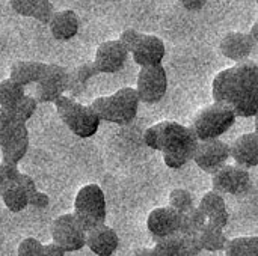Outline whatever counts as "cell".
<instances>
[{"mask_svg":"<svg viewBox=\"0 0 258 256\" xmlns=\"http://www.w3.org/2000/svg\"><path fill=\"white\" fill-rule=\"evenodd\" d=\"M38 104H39V103L36 101L35 97H32V95H24L23 100L18 103L15 112H17V115H18L21 119H24V121L27 122V121L32 119V116L35 115V112H36V109H38Z\"/></svg>","mask_w":258,"mask_h":256,"instance_id":"obj_31","label":"cell"},{"mask_svg":"<svg viewBox=\"0 0 258 256\" xmlns=\"http://www.w3.org/2000/svg\"><path fill=\"white\" fill-rule=\"evenodd\" d=\"M181 235V234H180ZM183 241V255L184 256H198L203 252L201 243H200V235H181Z\"/></svg>","mask_w":258,"mask_h":256,"instance_id":"obj_35","label":"cell"},{"mask_svg":"<svg viewBox=\"0 0 258 256\" xmlns=\"http://www.w3.org/2000/svg\"><path fill=\"white\" fill-rule=\"evenodd\" d=\"M150 250L148 247H139V249H135L133 250V255L132 256H150Z\"/></svg>","mask_w":258,"mask_h":256,"instance_id":"obj_42","label":"cell"},{"mask_svg":"<svg viewBox=\"0 0 258 256\" xmlns=\"http://www.w3.org/2000/svg\"><path fill=\"white\" fill-rule=\"evenodd\" d=\"M44 62H35V60H18L11 65L9 69V78L21 86L36 84L45 69Z\"/></svg>","mask_w":258,"mask_h":256,"instance_id":"obj_21","label":"cell"},{"mask_svg":"<svg viewBox=\"0 0 258 256\" xmlns=\"http://www.w3.org/2000/svg\"><path fill=\"white\" fill-rule=\"evenodd\" d=\"M257 44L251 39L248 33L243 32H228L219 42V51L230 60L236 63L248 60Z\"/></svg>","mask_w":258,"mask_h":256,"instance_id":"obj_16","label":"cell"},{"mask_svg":"<svg viewBox=\"0 0 258 256\" xmlns=\"http://www.w3.org/2000/svg\"><path fill=\"white\" fill-rule=\"evenodd\" d=\"M127 57H128V53L119 44V41L110 39L98 45L95 51L94 65L98 74H115L124 68Z\"/></svg>","mask_w":258,"mask_h":256,"instance_id":"obj_13","label":"cell"},{"mask_svg":"<svg viewBox=\"0 0 258 256\" xmlns=\"http://www.w3.org/2000/svg\"><path fill=\"white\" fill-rule=\"evenodd\" d=\"M29 205L36 208V210H45L50 205V198L44 192L36 190V192L29 195Z\"/></svg>","mask_w":258,"mask_h":256,"instance_id":"obj_37","label":"cell"},{"mask_svg":"<svg viewBox=\"0 0 258 256\" xmlns=\"http://www.w3.org/2000/svg\"><path fill=\"white\" fill-rule=\"evenodd\" d=\"M135 89L141 103L156 104L162 101L168 91V74L165 68L162 65L141 68Z\"/></svg>","mask_w":258,"mask_h":256,"instance_id":"obj_9","label":"cell"},{"mask_svg":"<svg viewBox=\"0 0 258 256\" xmlns=\"http://www.w3.org/2000/svg\"><path fill=\"white\" fill-rule=\"evenodd\" d=\"M145 145L162 152L163 161L169 169H181L194 158L197 137L189 127L172 121H163L151 125L144 134Z\"/></svg>","mask_w":258,"mask_h":256,"instance_id":"obj_2","label":"cell"},{"mask_svg":"<svg viewBox=\"0 0 258 256\" xmlns=\"http://www.w3.org/2000/svg\"><path fill=\"white\" fill-rule=\"evenodd\" d=\"M73 216L86 232L106 223V196L98 184H88L77 192Z\"/></svg>","mask_w":258,"mask_h":256,"instance_id":"obj_7","label":"cell"},{"mask_svg":"<svg viewBox=\"0 0 258 256\" xmlns=\"http://www.w3.org/2000/svg\"><path fill=\"white\" fill-rule=\"evenodd\" d=\"M48 27L51 36L56 41H70L79 32V17L71 9L54 11Z\"/></svg>","mask_w":258,"mask_h":256,"instance_id":"obj_20","label":"cell"},{"mask_svg":"<svg viewBox=\"0 0 258 256\" xmlns=\"http://www.w3.org/2000/svg\"><path fill=\"white\" fill-rule=\"evenodd\" d=\"M17 184H18V186H20V187H21L27 195H30V193H33V192H36V190H38L35 180H33L30 175H26V174H20Z\"/></svg>","mask_w":258,"mask_h":256,"instance_id":"obj_38","label":"cell"},{"mask_svg":"<svg viewBox=\"0 0 258 256\" xmlns=\"http://www.w3.org/2000/svg\"><path fill=\"white\" fill-rule=\"evenodd\" d=\"M139 103L135 88H121L113 95L95 98L89 107L95 112L100 121L128 125L138 116Z\"/></svg>","mask_w":258,"mask_h":256,"instance_id":"obj_3","label":"cell"},{"mask_svg":"<svg viewBox=\"0 0 258 256\" xmlns=\"http://www.w3.org/2000/svg\"><path fill=\"white\" fill-rule=\"evenodd\" d=\"M54 14V6L50 0H38L36 3V8L32 14V18L39 21L41 24H47L50 23L51 17Z\"/></svg>","mask_w":258,"mask_h":256,"instance_id":"obj_32","label":"cell"},{"mask_svg":"<svg viewBox=\"0 0 258 256\" xmlns=\"http://www.w3.org/2000/svg\"><path fill=\"white\" fill-rule=\"evenodd\" d=\"M236 113L219 103H213L204 109H201L189 125V130L194 133L197 140H210L221 139L230 128L236 124Z\"/></svg>","mask_w":258,"mask_h":256,"instance_id":"obj_6","label":"cell"},{"mask_svg":"<svg viewBox=\"0 0 258 256\" xmlns=\"http://www.w3.org/2000/svg\"><path fill=\"white\" fill-rule=\"evenodd\" d=\"M11 8L14 9V12H17L21 17H30L36 8L38 0H9Z\"/></svg>","mask_w":258,"mask_h":256,"instance_id":"obj_36","label":"cell"},{"mask_svg":"<svg viewBox=\"0 0 258 256\" xmlns=\"http://www.w3.org/2000/svg\"><path fill=\"white\" fill-rule=\"evenodd\" d=\"M3 189H5V183H3V180H2V177H0V193H2Z\"/></svg>","mask_w":258,"mask_h":256,"instance_id":"obj_43","label":"cell"},{"mask_svg":"<svg viewBox=\"0 0 258 256\" xmlns=\"http://www.w3.org/2000/svg\"><path fill=\"white\" fill-rule=\"evenodd\" d=\"M0 198L11 213H21L29 207V195L18 184L6 186L0 193Z\"/></svg>","mask_w":258,"mask_h":256,"instance_id":"obj_24","label":"cell"},{"mask_svg":"<svg viewBox=\"0 0 258 256\" xmlns=\"http://www.w3.org/2000/svg\"><path fill=\"white\" fill-rule=\"evenodd\" d=\"M119 246V237L110 226L100 225L86 232V246L94 255L112 256Z\"/></svg>","mask_w":258,"mask_h":256,"instance_id":"obj_17","label":"cell"},{"mask_svg":"<svg viewBox=\"0 0 258 256\" xmlns=\"http://www.w3.org/2000/svg\"><path fill=\"white\" fill-rule=\"evenodd\" d=\"M248 35L251 36V39L257 44L258 42V21L257 23H254V26L251 27V30L248 32Z\"/></svg>","mask_w":258,"mask_h":256,"instance_id":"obj_41","label":"cell"},{"mask_svg":"<svg viewBox=\"0 0 258 256\" xmlns=\"http://www.w3.org/2000/svg\"><path fill=\"white\" fill-rule=\"evenodd\" d=\"M41 256H65V250L62 247H59L56 243L51 241L48 244H44Z\"/></svg>","mask_w":258,"mask_h":256,"instance_id":"obj_40","label":"cell"},{"mask_svg":"<svg viewBox=\"0 0 258 256\" xmlns=\"http://www.w3.org/2000/svg\"><path fill=\"white\" fill-rule=\"evenodd\" d=\"M181 225V214L171 207H160L153 210L147 219V229L154 241L178 234Z\"/></svg>","mask_w":258,"mask_h":256,"instance_id":"obj_14","label":"cell"},{"mask_svg":"<svg viewBox=\"0 0 258 256\" xmlns=\"http://www.w3.org/2000/svg\"><path fill=\"white\" fill-rule=\"evenodd\" d=\"M98 75V71L94 65V62H86L79 66H76L73 71H70V78H68V86H67V94L71 98L80 97L85 91L91 78Z\"/></svg>","mask_w":258,"mask_h":256,"instance_id":"obj_22","label":"cell"},{"mask_svg":"<svg viewBox=\"0 0 258 256\" xmlns=\"http://www.w3.org/2000/svg\"><path fill=\"white\" fill-rule=\"evenodd\" d=\"M53 104L63 125L77 137L89 139L98 131L101 121L89 106L77 103L67 94L60 95Z\"/></svg>","mask_w":258,"mask_h":256,"instance_id":"obj_5","label":"cell"},{"mask_svg":"<svg viewBox=\"0 0 258 256\" xmlns=\"http://www.w3.org/2000/svg\"><path fill=\"white\" fill-rule=\"evenodd\" d=\"M198 235H200V243H201L203 250H207V252H221L225 249V244L228 241L224 229L209 222L203 226Z\"/></svg>","mask_w":258,"mask_h":256,"instance_id":"obj_23","label":"cell"},{"mask_svg":"<svg viewBox=\"0 0 258 256\" xmlns=\"http://www.w3.org/2000/svg\"><path fill=\"white\" fill-rule=\"evenodd\" d=\"M20 169L18 164L14 163H8V161H2L0 163V177L5 183V187L9 184H17L18 177H20Z\"/></svg>","mask_w":258,"mask_h":256,"instance_id":"obj_34","label":"cell"},{"mask_svg":"<svg viewBox=\"0 0 258 256\" xmlns=\"http://www.w3.org/2000/svg\"><path fill=\"white\" fill-rule=\"evenodd\" d=\"M2 161L18 164L29 151V128L15 110L0 109Z\"/></svg>","mask_w":258,"mask_h":256,"instance_id":"obj_4","label":"cell"},{"mask_svg":"<svg viewBox=\"0 0 258 256\" xmlns=\"http://www.w3.org/2000/svg\"><path fill=\"white\" fill-rule=\"evenodd\" d=\"M150 256H184L181 235L174 234L156 241V246L150 250Z\"/></svg>","mask_w":258,"mask_h":256,"instance_id":"obj_27","label":"cell"},{"mask_svg":"<svg viewBox=\"0 0 258 256\" xmlns=\"http://www.w3.org/2000/svg\"><path fill=\"white\" fill-rule=\"evenodd\" d=\"M70 71L57 63H47L41 80L36 83L35 98L41 103H54L60 95L67 94Z\"/></svg>","mask_w":258,"mask_h":256,"instance_id":"obj_11","label":"cell"},{"mask_svg":"<svg viewBox=\"0 0 258 256\" xmlns=\"http://www.w3.org/2000/svg\"><path fill=\"white\" fill-rule=\"evenodd\" d=\"M200 211L206 216L207 222L218 226V228H225L230 220V214L227 210V204L224 201V196L216 193V192H207L200 204H198Z\"/></svg>","mask_w":258,"mask_h":256,"instance_id":"obj_19","label":"cell"},{"mask_svg":"<svg viewBox=\"0 0 258 256\" xmlns=\"http://www.w3.org/2000/svg\"><path fill=\"white\" fill-rule=\"evenodd\" d=\"M180 5L186 9V11H190V12H197V11H201L206 5L207 0H178Z\"/></svg>","mask_w":258,"mask_h":256,"instance_id":"obj_39","label":"cell"},{"mask_svg":"<svg viewBox=\"0 0 258 256\" xmlns=\"http://www.w3.org/2000/svg\"><path fill=\"white\" fill-rule=\"evenodd\" d=\"M166 54L165 42L154 35H145L136 45V48L132 51L135 63H138L141 68L144 66H157L162 65Z\"/></svg>","mask_w":258,"mask_h":256,"instance_id":"obj_15","label":"cell"},{"mask_svg":"<svg viewBox=\"0 0 258 256\" xmlns=\"http://www.w3.org/2000/svg\"><path fill=\"white\" fill-rule=\"evenodd\" d=\"M225 256H258V237H239L228 240Z\"/></svg>","mask_w":258,"mask_h":256,"instance_id":"obj_26","label":"cell"},{"mask_svg":"<svg viewBox=\"0 0 258 256\" xmlns=\"http://www.w3.org/2000/svg\"><path fill=\"white\" fill-rule=\"evenodd\" d=\"M172 210H175L180 214H184L187 211H190L192 208H195V199L192 196V193L186 189H174L169 193V205Z\"/></svg>","mask_w":258,"mask_h":256,"instance_id":"obj_29","label":"cell"},{"mask_svg":"<svg viewBox=\"0 0 258 256\" xmlns=\"http://www.w3.org/2000/svg\"><path fill=\"white\" fill-rule=\"evenodd\" d=\"M215 103L230 107L237 118L258 113V65L248 59L221 71L212 86Z\"/></svg>","mask_w":258,"mask_h":256,"instance_id":"obj_1","label":"cell"},{"mask_svg":"<svg viewBox=\"0 0 258 256\" xmlns=\"http://www.w3.org/2000/svg\"><path fill=\"white\" fill-rule=\"evenodd\" d=\"M213 192L219 195H233L245 196L252 187L251 175L248 169H243L237 164H225L212 178Z\"/></svg>","mask_w":258,"mask_h":256,"instance_id":"obj_10","label":"cell"},{"mask_svg":"<svg viewBox=\"0 0 258 256\" xmlns=\"http://www.w3.org/2000/svg\"><path fill=\"white\" fill-rule=\"evenodd\" d=\"M42 249H44V244L39 240L33 237H27L18 244L17 256H41Z\"/></svg>","mask_w":258,"mask_h":256,"instance_id":"obj_30","label":"cell"},{"mask_svg":"<svg viewBox=\"0 0 258 256\" xmlns=\"http://www.w3.org/2000/svg\"><path fill=\"white\" fill-rule=\"evenodd\" d=\"M50 235L53 243L68 252H79L86 246V231L71 214H62L56 217L50 226Z\"/></svg>","mask_w":258,"mask_h":256,"instance_id":"obj_8","label":"cell"},{"mask_svg":"<svg viewBox=\"0 0 258 256\" xmlns=\"http://www.w3.org/2000/svg\"><path fill=\"white\" fill-rule=\"evenodd\" d=\"M228 158H230V145L221 139H210V140H198L192 160L197 163V166L201 170L213 175L222 166L227 164Z\"/></svg>","mask_w":258,"mask_h":256,"instance_id":"obj_12","label":"cell"},{"mask_svg":"<svg viewBox=\"0 0 258 256\" xmlns=\"http://www.w3.org/2000/svg\"><path fill=\"white\" fill-rule=\"evenodd\" d=\"M230 157L243 169L255 167L258 164L257 133H246L237 137L233 145H230Z\"/></svg>","mask_w":258,"mask_h":256,"instance_id":"obj_18","label":"cell"},{"mask_svg":"<svg viewBox=\"0 0 258 256\" xmlns=\"http://www.w3.org/2000/svg\"><path fill=\"white\" fill-rule=\"evenodd\" d=\"M24 95V86L12 81L9 77L0 81V109L15 110Z\"/></svg>","mask_w":258,"mask_h":256,"instance_id":"obj_25","label":"cell"},{"mask_svg":"<svg viewBox=\"0 0 258 256\" xmlns=\"http://www.w3.org/2000/svg\"><path fill=\"white\" fill-rule=\"evenodd\" d=\"M142 36H144V33H141V32H138V30H135V29H125V30L119 35L118 41H119V44L125 48V51H127L128 54H132V51L136 48V45L139 44V41L142 39Z\"/></svg>","mask_w":258,"mask_h":256,"instance_id":"obj_33","label":"cell"},{"mask_svg":"<svg viewBox=\"0 0 258 256\" xmlns=\"http://www.w3.org/2000/svg\"><path fill=\"white\" fill-rule=\"evenodd\" d=\"M207 223L206 216L200 211L198 207L192 208L190 211L181 214V225H180V231L178 234L181 235H194V234H200V231L203 229V226Z\"/></svg>","mask_w":258,"mask_h":256,"instance_id":"obj_28","label":"cell"}]
</instances>
